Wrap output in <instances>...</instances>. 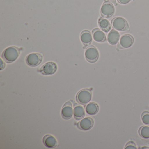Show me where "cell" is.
Masks as SVG:
<instances>
[{
	"mask_svg": "<svg viewBox=\"0 0 149 149\" xmlns=\"http://www.w3.org/2000/svg\"><path fill=\"white\" fill-rule=\"evenodd\" d=\"M21 49L15 46L6 49L2 53V59L7 63H12L16 61L19 56Z\"/></svg>",
	"mask_w": 149,
	"mask_h": 149,
	"instance_id": "cell-1",
	"label": "cell"
},
{
	"mask_svg": "<svg viewBox=\"0 0 149 149\" xmlns=\"http://www.w3.org/2000/svg\"><path fill=\"white\" fill-rule=\"evenodd\" d=\"M76 100L77 102L81 104H87L90 102L92 98V92L89 89L81 90L77 94Z\"/></svg>",
	"mask_w": 149,
	"mask_h": 149,
	"instance_id": "cell-2",
	"label": "cell"
},
{
	"mask_svg": "<svg viewBox=\"0 0 149 149\" xmlns=\"http://www.w3.org/2000/svg\"><path fill=\"white\" fill-rule=\"evenodd\" d=\"M111 24L114 29L120 32L127 31L129 29L128 22L122 17H115L111 20Z\"/></svg>",
	"mask_w": 149,
	"mask_h": 149,
	"instance_id": "cell-3",
	"label": "cell"
},
{
	"mask_svg": "<svg viewBox=\"0 0 149 149\" xmlns=\"http://www.w3.org/2000/svg\"><path fill=\"white\" fill-rule=\"evenodd\" d=\"M86 60L91 63L96 62L99 58V53L95 47L93 45L88 46L85 50Z\"/></svg>",
	"mask_w": 149,
	"mask_h": 149,
	"instance_id": "cell-4",
	"label": "cell"
},
{
	"mask_svg": "<svg viewBox=\"0 0 149 149\" xmlns=\"http://www.w3.org/2000/svg\"><path fill=\"white\" fill-rule=\"evenodd\" d=\"M115 11L114 5L109 1H105L101 7L100 13L102 17L109 19L114 15Z\"/></svg>",
	"mask_w": 149,
	"mask_h": 149,
	"instance_id": "cell-5",
	"label": "cell"
},
{
	"mask_svg": "<svg viewBox=\"0 0 149 149\" xmlns=\"http://www.w3.org/2000/svg\"><path fill=\"white\" fill-rule=\"evenodd\" d=\"M43 60V56L40 53H34L29 54L26 57V61L29 66L35 67L40 65Z\"/></svg>",
	"mask_w": 149,
	"mask_h": 149,
	"instance_id": "cell-6",
	"label": "cell"
},
{
	"mask_svg": "<svg viewBox=\"0 0 149 149\" xmlns=\"http://www.w3.org/2000/svg\"><path fill=\"white\" fill-rule=\"evenodd\" d=\"M57 70V66L55 63L49 62L42 66L39 71L45 75H51L55 74Z\"/></svg>",
	"mask_w": 149,
	"mask_h": 149,
	"instance_id": "cell-7",
	"label": "cell"
},
{
	"mask_svg": "<svg viewBox=\"0 0 149 149\" xmlns=\"http://www.w3.org/2000/svg\"><path fill=\"white\" fill-rule=\"evenodd\" d=\"M134 38L130 34L123 35L121 36L118 47L120 48H128L131 47L134 43Z\"/></svg>",
	"mask_w": 149,
	"mask_h": 149,
	"instance_id": "cell-8",
	"label": "cell"
},
{
	"mask_svg": "<svg viewBox=\"0 0 149 149\" xmlns=\"http://www.w3.org/2000/svg\"><path fill=\"white\" fill-rule=\"evenodd\" d=\"M74 113L73 104L70 101H69L64 104L61 111L62 116L65 119H70L72 118Z\"/></svg>",
	"mask_w": 149,
	"mask_h": 149,
	"instance_id": "cell-9",
	"label": "cell"
},
{
	"mask_svg": "<svg viewBox=\"0 0 149 149\" xmlns=\"http://www.w3.org/2000/svg\"><path fill=\"white\" fill-rule=\"evenodd\" d=\"M94 121L91 117H86L82 119L77 124V126L80 130L87 131L90 130L94 125Z\"/></svg>",
	"mask_w": 149,
	"mask_h": 149,
	"instance_id": "cell-10",
	"label": "cell"
},
{
	"mask_svg": "<svg viewBox=\"0 0 149 149\" xmlns=\"http://www.w3.org/2000/svg\"><path fill=\"white\" fill-rule=\"evenodd\" d=\"M43 143L46 147L54 148L58 146V143L56 138L52 135L47 134L43 138Z\"/></svg>",
	"mask_w": 149,
	"mask_h": 149,
	"instance_id": "cell-11",
	"label": "cell"
},
{
	"mask_svg": "<svg viewBox=\"0 0 149 149\" xmlns=\"http://www.w3.org/2000/svg\"><path fill=\"white\" fill-rule=\"evenodd\" d=\"M92 34L93 39L97 42H103L106 41L105 34L99 29H94L92 30Z\"/></svg>",
	"mask_w": 149,
	"mask_h": 149,
	"instance_id": "cell-12",
	"label": "cell"
},
{
	"mask_svg": "<svg viewBox=\"0 0 149 149\" xmlns=\"http://www.w3.org/2000/svg\"><path fill=\"white\" fill-rule=\"evenodd\" d=\"M120 37V35L117 31L114 29L111 30L108 34L107 40L109 44L116 45L118 42Z\"/></svg>",
	"mask_w": 149,
	"mask_h": 149,
	"instance_id": "cell-13",
	"label": "cell"
},
{
	"mask_svg": "<svg viewBox=\"0 0 149 149\" xmlns=\"http://www.w3.org/2000/svg\"><path fill=\"white\" fill-rule=\"evenodd\" d=\"M81 40L84 46L90 45L92 42V37L91 33L88 30H83L81 33Z\"/></svg>",
	"mask_w": 149,
	"mask_h": 149,
	"instance_id": "cell-14",
	"label": "cell"
},
{
	"mask_svg": "<svg viewBox=\"0 0 149 149\" xmlns=\"http://www.w3.org/2000/svg\"><path fill=\"white\" fill-rule=\"evenodd\" d=\"M74 116L77 120H81L85 116V111L81 105H76L74 109Z\"/></svg>",
	"mask_w": 149,
	"mask_h": 149,
	"instance_id": "cell-15",
	"label": "cell"
},
{
	"mask_svg": "<svg viewBox=\"0 0 149 149\" xmlns=\"http://www.w3.org/2000/svg\"><path fill=\"white\" fill-rule=\"evenodd\" d=\"M98 24L100 28L105 33H108L111 29L110 23L108 20L104 18H99Z\"/></svg>",
	"mask_w": 149,
	"mask_h": 149,
	"instance_id": "cell-16",
	"label": "cell"
},
{
	"mask_svg": "<svg viewBox=\"0 0 149 149\" xmlns=\"http://www.w3.org/2000/svg\"><path fill=\"white\" fill-rule=\"evenodd\" d=\"M85 109L87 114L93 116L98 112L99 111V106L96 103L91 102L86 106Z\"/></svg>",
	"mask_w": 149,
	"mask_h": 149,
	"instance_id": "cell-17",
	"label": "cell"
},
{
	"mask_svg": "<svg viewBox=\"0 0 149 149\" xmlns=\"http://www.w3.org/2000/svg\"><path fill=\"white\" fill-rule=\"evenodd\" d=\"M139 133L140 136L144 139L149 138V126H141L139 130Z\"/></svg>",
	"mask_w": 149,
	"mask_h": 149,
	"instance_id": "cell-18",
	"label": "cell"
},
{
	"mask_svg": "<svg viewBox=\"0 0 149 149\" xmlns=\"http://www.w3.org/2000/svg\"><path fill=\"white\" fill-rule=\"evenodd\" d=\"M142 122L146 125H149V112L144 111L141 115Z\"/></svg>",
	"mask_w": 149,
	"mask_h": 149,
	"instance_id": "cell-19",
	"label": "cell"
},
{
	"mask_svg": "<svg viewBox=\"0 0 149 149\" xmlns=\"http://www.w3.org/2000/svg\"><path fill=\"white\" fill-rule=\"evenodd\" d=\"M125 149H136V146L133 141H130L127 143L125 145Z\"/></svg>",
	"mask_w": 149,
	"mask_h": 149,
	"instance_id": "cell-20",
	"label": "cell"
},
{
	"mask_svg": "<svg viewBox=\"0 0 149 149\" xmlns=\"http://www.w3.org/2000/svg\"><path fill=\"white\" fill-rule=\"evenodd\" d=\"M119 4H122V5H125L128 4L129 2H130L132 0H117Z\"/></svg>",
	"mask_w": 149,
	"mask_h": 149,
	"instance_id": "cell-21",
	"label": "cell"
},
{
	"mask_svg": "<svg viewBox=\"0 0 149 149\" xmlns=\"http://www.w3.org/2000/svg\"><path fill=\"white\" fill-rule=\"evenodd\" d=\"M1 70H2L3 69L5 68V66H6V64L4 63V62H3V61H2V59H1Z\"/></svg>",
	"mask_w": 149,
	"mask_h": 149,
	"instance_id": "cell-22",
	"label": "cell"
},
{
	"mask_svg": "<svg viewBox=\"0 0 149 149\" xmlns=\"http://www.w3.org/2000/svg\"><path fill=\"white\" fill-rule=\"evenodd\" d=\"M110 1H111V2H113V3H116V0H110Z\"/></svg>",
	"mask_w": 149,
	"mask_h": 149,
	"instance_id": "cell-23",
	"label": "cell"
},
{
	"mask_svg": "<svg viewBox=\"0 0 149 149\" xmlns=\"http://www.w3.org/2000/svg\"><path fill=\"white\" fill-rule=\"evenodd\" d=\"M142 149H145V148H147V149H149V147H147V148H146V147H143V148H142Z\"/></svg>",
	"mask_w": 149,
	"mask_h": 149,
	"instance_id": "cell-24",
	"label": "cell"
}]
</instances>
